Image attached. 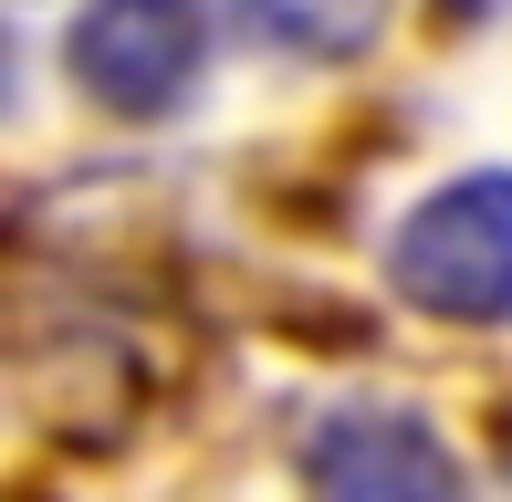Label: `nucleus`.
Returning a JSON list of instances; mask_svg holds the SVG:
<instances>
[{
	"label": "nucleus",
	"mask_w": 512,
	"mask_h": 502,
	"mask_svg": "<svg viewBox=\"0 0 512 502\" xmlns=\"http://www.w3.org/2000/svg\"><path fill=\"white\" fill-rule=\"evenodd\" d=\"M199 53H209V0H84L74 21V84L136 126L199 84Z\"/></svg>",
	"instance_id": "nucleus-2"
},
{
	"label": "nucleus",
	"mask_w": 512,
	"mask_h": 502,
	"mask_svg": "<svg viewBox=\"0 0 512 502\" xmlns=\"http://www.w3.org/2000/svg\"><path fill=\"white\" fill-rule=\"evenodd\" d=\"M387 272L439 325H512V168H471L439 199H418Z\"/></svg>",
	"instance_id": "nucleus-1"
},
{
	"label": "nucleus",
	"mask_w": 512,
	"mask_h": 502,
	"mask_svg": "<svg viewBox=\"0 0 512 502\" xmlns=\"http://www.w3.org/2000/svg\"><path fill=\"white\" fill-rule=\"evenodd\" d=\"M304 482L335 492V502H450L460 492V461L418 408H324L304 429Z\"/></svg>",
	"instance_id": "nucleus-3"
},
{
	"label": "nucleus",
	"mask_w": 512,
	"mask_h": 502,
	"mask_svg": "<svg viewBox=\"0 0 512 502\" xmlns=\"http://www.w3.org/2000/svg\"><path fill=\"white\" fill-rule=\"evenodd\" d=\"M230 11H241L251 42H272V53H293V63H356L366 42L387 32L398 0H230Z\"/></svg>",
	"instance_id": "nucleus-4"
}]
</instances>
